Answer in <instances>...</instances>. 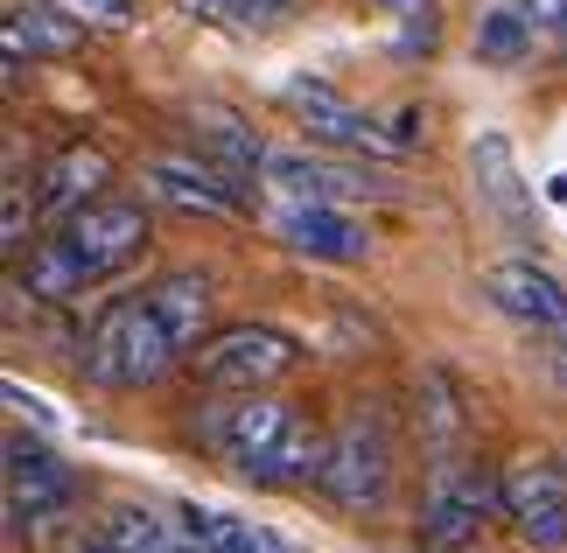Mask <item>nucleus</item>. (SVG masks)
Returning a JSON list of instances; mask_svg holds the SVG:
<instances>
[{
	"label": "nucleus",
	"instance_id": "nucleus-1",
	"mask_svg": "<svg viewBox=\"0 0 567 553\" xmlns=\"http://www.w3.org/2000/svg\"><path fill=\"white\" fill-rule=\"evenodd\" d=\"M204 441L231 462L259 491H295V483L322 477V449L330 434H316L280 392H210L204 407Z\"/></svg>",
	"mask_w": 567,
	"mask_h": 553
},
{
	"label": "nucleus",
	"instance_id": "nucleus-2",
	"mask_svg": "<svg viewBox=\"0 0 567 553\" xmlns=\"http://www.w3.org/2000/svg\"><path fill=\"white\" fill-rule=\"evenodd\" d=\"M176 365H189V350L162 322V308L147 301V287L105 301L92 316V329H84V350H78V371L105 392H141V386L168 379Z\"/></svg>",
	"mask_w": 567,
	"mask_h": 553
},
{
	"label": "nucleus",
	"instance_id": "nucleus-3",
	"mask_svg": "<svg viewBox=\"0 0 567 553\" xmlns=\"http://www.w3.org/2000/svg\"><path fill=\"white\" fill-rule=\"evenodd\" d=\"M301 365V344L274 322H225L189 350V379L204 392H274Z\"/></svg>",
	"mask_w": 567,
	"mask_h": 553
},
{
	"label": "nucleus",
	"instance_id": "nucleus-4",
	"mask_svg": "<svg viewBox=\"0 0 567 553\" xmlns=\"http://www.w3.org/2000/svg\"><path fill=\"white\" fill-rule=\"evenodd\" d=\"M316 491L343 504V512H379L385 491H392V434H385V413L372 407H351L330 428V449H322V477Z\"/></svg>",
	"mask_w": 567,
	"mask_h": 553
},
{
	"label": "nucleus",
	"instance_id": "nucleus-5",
	"mask_svg": "<svg viewBox=\"0 0 567 553\" xmlns=\"http://www.w3.org/2000/svg\"><path fill=\"white\" fill-rule=\"evenodd\" d=\"M78 504V470L56 462L42 441L8 434V470H0V512H8V540H42L56 519Z\"/></svg>",
	"mask_w": 567,
	"mask_h": 553
},
{
	"label": "nucleus",
	"instance_id": "nucleus-6",
	"mask_svg": "<svg viewBox=\"0 0 567 553\" xmlns=\"http://www.w3.org/2000/svg\"><path fill=\"white\" fill-rule=\"evenodd\" d=\"M56 238L78 253L84 280L105 287V280H120V274L147 253L155 217H147V204H134V196H99V204H84L71 225H56Z\"/></svg>",
	"mask_w": 567,
	"mask_h": 553
},
{
	"label": "nucleus",
	"instance_id": "nucleus-7",
	"mask_svg": "<svg viewBox=\"0 0 567 553\" xmlns=\"http://www.w3.org/2000/svg\"><path fill=\"white\" fill-rule=\"evenodd\" d=\"M141 190L155 196V204H168V211L225 217V225L252 217V183L246 175H225L217 162H204V154H155V162L141 168Z\"/></svg>",
	"mask_w": 567,
	"mask_h": 553
},
{
	"label": "nucleus",
	"instance_id": "nucleus-8",
	"mask_svg": "<svg viewBox=\"0 0 567 553\" xmlns=\"http://www.w3.org/2000/svg\"><path fill=\"white\" fill-rule=\"evenodd\" d=\"M497 491H505V519L518 546L533 553H567V470L539 455H518L497 470Z\"/></svg>",
	"mask_w": 567,
	"mask_h": 553
},
{
	"label": "nucleus",
	"instance_id": "nucleus-9",
	"mask_svg": "<svg viewBox=\"0 0 567 553\" xmlns=\"http://www.w3.org/2000/svg\"><path fill=\"white\" fill-rule=\"evenodd\" d=\"M280 105L301 120V134L316 147H337V154H372V162H392V154H406L400 141L385 134L372 113H358L351 99L337 92V84H316V78H295L280 84Z\"/></svg>",
	"mask_w": 567,
	"mask_h": 553
},
{
	"label": "nucleus",
	"instance_id": "nucleus-10",
	"mask_svg": "<svg viewBox=\"0 0 567 553\" xmlns=\"http://www.w3.org/2000/svg\"><path fill=\"white\" fill-rule=\"evenodd\" d=\"M491 512H505V491H497V477H484L470 462V470H455V462H442L427 483V498H421V540L427 546H470L476 540V525H484Z\"/></svg>",
	"mask_w": 567,
	"mask_h": 553
},
{
	"label": "nucleus",
	"instance_id": "nucleus-11",
	"mask_svg": "<svg viewBox=\"0 0 567 553\" xmlns=\"http://www.w3.org/2000/svg\"><path fill=\"white\" fill-rule=\"evenodd\" d=\"M259 175H267L280 196H301V204H351V196H392V175H372V168H358V162H337V147H330V154L274 147Z\"/></svg>",
	"mask_w": 567,
	"mask_h": 553
},
{
	"label": "nucleus",
	"instance_id": "nucleus-12",
	"mask_svg": "<svg viewBox=\"0 0 567 553\" xmlns=\"http://www.w3.org/2000/svg\"><path fill=\"white\" fill-rule=\"evenodd\" d=\"M274 232H280L288 253L330 259V267H358V259L372 253V232H364L343 204H301V196H288V204L274 211Z\"/></svg>",
	"mask_w": 567,
	"mask_h": 553
},
{
	"label": "nucleus",
	"instance_id": "nucleus-13",
	"mask_svg": "<svg viewBox=\"0 0 567 553\" xmlns=\"http://www.w3.org/2000/svg\"><path fill=\"white\" fill-rule=\"evenodd\" d=\"M484 301L497 308V316L539 329V337L567 329V280L547 274V267H533V259H497V267H484Z\"/></svg>",
	"mask_w": 567,
	"mask_h": 553
},
{
	"label": "nucleus",
	"instance_id": "nucleus-14",
	"mask_svg": "<svg viewBox=\"0 0 567 553\" xmlns=\"http://www.w3.org/2000/svg\"><path fill=\"white\" fill-rule=\"evenodd\" d=\"M105 183H113V154H105L99 141L56 147L50 162H42V175H35V211H42V225H71L84 204H99V196H105Z\"/></svg>",
	"mask_w": 567,
	"mask_h": 553
},
{
	"label": "nucleus",
	"instance_id": "nucleus-15",
	"mask_svg": "<svg viewBox=\"0 0 567 553\" xmlns=\"http://www.w3.org/2000/svg\"><path fill=\"white\" fill-rule=\"evenodd\" d=\"M470 168H476V190H484V204L505 217V232L533 238V232H539V217H533V190H526V175H518V162H512V141H505V134H476Z\"/></svg>",
	"mask_w": 567,
	"mask_h": 553
},
{
	"label": "nucleus",
	"instance_id": "nucleus-16",
	"mask_svg": "<svg viewBox=\"0 0 567 553\" xmlns=\"http://www.w3.org/2000/svg\"><path fill=\"white\" fill-rule=\"evenodd\" d=\"M189 141H196L204 162H217L225 175H252V168H267V154H274L246 120L231 113V105H196V113H189Z\"/></svg>",
	"mask_w": 567,
	"mask_h": 553
},
{
	"label": "nucleus",
	"instance_id": "nucleus-17",
	"mask_svg": "<svg viewBox=\"0 0 567 553\" xmlns=\"http://www.w3.org/2000/svg\"><path fill=\"white\" fill-rule=\"evenodd\" d=\"M147 301L162 308V322L176 329V344L196 350V344L210 337V316H217V280L196 274V267H176V274L147 280Z\"/></svg>",
	"mask_w": 567,
	"mask_h": 553
},
{
	"label": "nucleus",
	"instance_id": "nucleus-18",
	"mask_svg": "<svg viewBox=\"0 0 567 553\" xmlns=\"http://www.w3.org/2000/svg\"><path fill=\"white\" fill-rule=\"evenodd\" d=\"M99 540L113 553H204L189 540L183 512H155V504H113L99 525Z\"/></svg>",
	"mask_w": 567,
	"mask_h": 553
},
{
	"label": "nucleus",
	"instance_id": "nucleus-19",
	"mask_svg": "<svg viewBox=\"0 0 567 553\" xmlns=\"http://www.w3.org/2000/svg\"><path fill=\"white\" fill-rule=\"evenodd\" d=\"M533 50H539V29H533L526 0H491V8L476 14V57H484L491 71H518V63H533Z\"/></svg>",
	"mask_w": 567,
	"mask_h": 553
},
{
	"label": "nucleus",
	"instance_id": "nucleus-20",
	"mask_svg": "<svg viewBox=\"0 0 567 553\" xmlns=\"http://www.w3.org/2000/svg\"><path fill=\"white\" fill-rule=\"evenodd\" d=\"M189 540L204 553H295L280 533H267L259 519H238V512H217V504H176Z\"/></svg>",
	"mask_w": 567,
	"mask_h": 553
},
{
	"label": "nucleus",
	"instance_id": "nucleus-21",
	"mask_svg": "<svg viewBox=\"0 0 567 553\" xmlns=\"http://www.w3.org/2000/svg\"><path fill=\"white\" fill-rule=\"evenodd\" d=\"M84 42L78 21H63L56 8H42V0H29V8H14L8 14V84L21 78V50L29 57H71Z\"/></svg>",
	"mask_w": 567,
	"mask_h": 553
},
{
	"label": "nucleus",
	"instance_id": "nucleus-22",
	"mask_svg": "<svg viewBox=\"0 0 567 553\" xmlns=\"http://www.w3.org/2000/svg\"><path fill=\"white\" fill-rule=\"evenodd\" d=\"M14 274H21V287H29L35 301H78V295H92V280H84L78 253L63 246V238H35L29 259H14Z\"/></svg>",
	"mask_w": 567,
	"mask_h": 553
},
{
	"label": "nucleus",
	"instance_id": "nucleus-23",
	"mask_svg": "<svg viewBox=\"0 0 567 553\" xmlns=\"http://www.w3.org/2000/svg\"><path fill=\"white\" fill-rule=\"evenodd\" d=\"M35 225H42L35 190L21 183V168H8V190H0V253H8V267H14V259H29Z\"/></svg>",
	"mask_w": 567,
	"mask_h": 553
},
{
	"label": "nucleus",
	"instance_id": "nucleus-24",
	"mask_svg": "<svg viewBox=\"0 0 567 553\" xmlns=\"http://www.w3.org/2000/svg\"><path fill=\"white\" fill-rule=\"evenodd\" d=\"M533 8V29H539V50L567 57V0H526Z\"/></svg>",
	"mask_w": 567,
	"mask_h": 553
},
{
	"label": "nucleus",
	"instance_id": "nucleus-25",
	"mask_svg": "<svg viewBox=\"0 0 567 553\" xmlns=\"http://www.w3.org/2000/svg\"><path fill=\"white\" fill-rule=\"evenodd\" d=\"M217 8H225L231 21H288L301 0H217Z\"/></svg>",
	"mask_w": 567,
	"mask_h": 553
},
{
	"label": "nucleus",
	"instance_id": "nucleus-26",
	"mask_svg": "<svg viewBox=\"0 0 567 553\" xmlns=\"http://www.w3.org/2000/svg\"><path fill=\"white\" fill-rule=\"evenodd\" d=\"M372 8H385V14H427L434 0H372Z\"/></svg>",
	"mask_w": 567,
	"mask_h": 553
},
{
	"label": "nucleus",
	"instance_id": "nucleus-27",
	"mask_svg": "<svg viewBox=\"0 0 567 553\" xmlns=\"http://www.w3.org/2000/svg\"><path fill=\"white\" fill-rule=\"evenodd\" d=\"M547 358H554V379L567 386V329H554V350H547Z\"/></svg>",
	"mask_w": 567,
	"mask_h": 553
},
{
	"label": "nucleus",
	"instance_id": "nucleus-28",
	"mask_svg": "<svg viewBox=\"0 0 567 553\" xmlns=\"http://www.w3.org/2000/svg\"><path fill=\"white\" fill-rule=\"evenodd\" d=\"M84 14H126V0H78Z\"/></svg>",
	"mask_w": 567,
	"mask_h": 553
},
{
	"label": "nucleus",
	"instance_id": "nucleus-29",
	"mask_svg": "<svg viewBox=\"0 0 567 553\" xmlns=\"http://www.w3.org/2000/svg\"><path fill=\"white\" fill-rule=\"evenodd\" d=\"M71 553H113V546H105V540H84V546H71Z\"/></svg>",
	"mask_w": 567,
	"mask_h": 553
}]
</instances>
